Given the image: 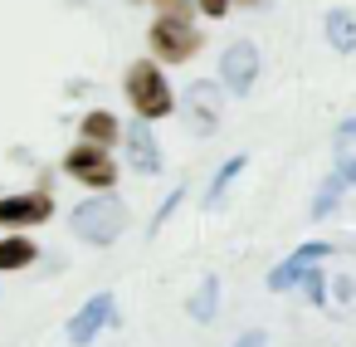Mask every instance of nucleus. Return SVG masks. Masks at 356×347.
<instances>
[{
    "instance_id": "obj_1",
    "label": "nucleus",
    "mask_w": 356,
    "mask_h": 347,
    "mask_svg": "<svg viewBox=\"0 0 356 347\" xmlns=\"http://www.w3.org/2000/svg\"><path fill=\"white\" fill-rule=\"evenodd\" d=\"M69 225H74V235L88 240V245H113V240L127 230V206H122L113 191H98V196H88V201L74 206Z\"/></svg>"
},
{
    "instance_id": "obj_2",
    "label": "nucleus",
    "mask_w": 356,
    "mask_h": 347,
    "mask_svg": "<svg viewBox=\"0 0 356 347\" xmlns=\"http://www.w3.org/2000/svg\"><path fill=\"white\" fill-rule=\"evenodd\" d=\"M122 88H127V103H132V113H137L142 123L171 113V84H166V74H161L156 59H137V64L127 69V84H122Z\"/></svg>"
},
{
    "instance_id": "obj_3",
    "label": "nucleus",
    "mask_w": 356,
    "mask_h": 347,
    "mask_svg": "<svg viewBox=\"0 0 356 347\" xmlns=\"http://www.w3.org/2000/svg\"><path fill=\"white\" fill-rule=\"evenodd\" d=\"M147 40H152V54H156L161 64H186V59L205 45V35H200L191 20H156Z\"/></svg>"
},
{
    "instance_id": "obj_4",
    "label": "nucleus",
    "mask_w": 356,
    "mask_h": 347,
    "mask_svg": "<svg viewBox=\"0 0 356 347\" xmlns=\"http://www.w3.org/2000/svg\"><path fill=\"white\" fill-rule=\"evenodd\" d=\"M64 171L74 181H83L88 191H113V181H118V162L108 157V147H88V142H79L64 157Z\"/></svg>"
},
{
    "instance_id": "obj_5",
    "label": "nucleus",
    "mask_w": 356,
    "mask_h": 347,
    "mask_svg": "<svg viewBox=\"0 0 356 347\" xmlns=\"http://www.w3.org/2000/svg\"><path fill=\"white\" fill-rule=\"evenodd\" d=\"M254 79H259V49H254L249 40H234V45L220 54V88L234 93V98H244V93L254 88Z\"/></svg>"
},
{
    "instance_id": "obj_6",
    "label": "nucleus",
    "mask_w": 356,
    "mask_h": 347,
    "mask_svg": "<svg viewBox=\"0 0 356 347\" xmlns=\"http://www.w3.org/2000/svg\"><path fill=\"white\" fill-rule=\"evenodd\" d=\"M54 215V201H49V181L40 191H25V196H0V225L6 230H25V225H40Z\"/></svg>"
},
{
    "instance_id": "obj_7",
    "label": "nucleus",
    "mask_w": 356,
    "mask_h": 347,
    "mask_svg": "<svg viewBox=\"0 0 356 347\" xmlns=\"http://www.w3.org/2000/svg\"><path fill=\"white\" fill-rule=\"evenodd\" d=\"M186 118H191V128H195L200 137H210V132L220 128V84L195 79V84L186 88Z\"/></svg>"
},
{
    "instance_id": "obj_8",
    "label": "nucleus",
    "mask_w": 356,
    "mask_h": 347,
    "mask_svg": "<svg viewBox=\"0 0 356 347\" xmlns=\"http://www.w3.org/2000/svg\"><path fill=\"white\" fill-rule=\"evenodd\" d=\"M322 259H327V245H322V240L298 245V249H293L278 269H268V288H273V293H283V288L302 284V279H307V269H312V264H322Z\"/></svg>"
},
{
    "instance_id": "obj_9",
    "label": "nucleus",
    "mask_w": 356,
    "mask_h": 347,
    "mask_svg": "<svg viewBox=\"0 0 356 347\" xmlns=\"http://www.w3.org/2000/svg\"><path fill=\"white\" fill-rule=\"evenodd\" d=\"M108 323H113V293H93V298L69 318V342H74V347H88Z\"/></svg>"
},
{
    "instance_id": "obj_10",
    "label": "nucleus",
    "mask_w": 356,
    "mask_h": 347,
    "mask_svg": "<svg viewBox=\"0 0 356 347\" xmlns=\"http://www.w3.org/2000/svg\"><path fill=\"white\" fill-rule=\"evenodd\" d=\"M122 147H127V162H132V171H142V176L161 171V147H156V137H152V128H147L142 118L122 128Z\"/></svg>"
},
{
    "instance_id": "obj_11",
    "label": "nucleus",
    "mask_w": 356,
    "mask_h": 347,
    "mask_svg": "<svg viewBox=\"0 0 356 347\" xmlns=\"http://www.w3.org/2000/svg\"><path fill=\"white\" fill-rule=\"evenodd\" d=\"M332 152H337V176L346 186H356V118L337 123V137H332Z\"/></svg>"
},
{
    "instance_id": "obj_12",
    "label": "nucleus",
    "mask_w": 356,
    "mask_h": 347,
    "mask_svg": "<svg viewBox=\"0 0 356 347\" xmlns=\"http://www.w3.org/2000/svg\"><path fill=\"white\" fill-rule=\"evenodd\" d=\"M322 30H327V45H332L337 54H351V49H356V15H351V10H327Z\"/></svg>"
},
{
    "instance_id": "obj_13",
    "label": "nucleus",
    "mask_w": 356,
    "mask_h": 347,
    "mask_svg": "<svg viewBox=\"0 0 356 347\" xmlns=\"http://www.w3.org/2000/svg\"><path fill=\"white\" fill-rule=\"evenodd\" d=\"M118 137H122V128H118L113 113H103V108L98 113H83V142L88 147H113Z\"/></svg>"
},
{
    "instance_id": "obj_14",
    "label": "nucleus",
    "mask_w": 356,
    "mask_h": 347,
    "mask_svg": "<svg viewBox=\"0 0 356 347\" xmlns=\"http://www.w3.org/2000/svg\"><path fill=\"white\" fill-rule=\"evenodd\" d=\"M215 303H220V279H215V274H205V279H200V288L191 293V303H186V313H191L195 323H210V318L220 313Z\"/></svg>"
},
{
    "instance_id": "obj_15",
    "label": "nucleus",
    "mask_w": 356,
    "mask_h": 347,
    "mask_svg": "<svg viewBox=\"0 0 356 347\" xmlns=\"http://www.w3.org/2000/svg\"><path fill=\"white\" fill-rule=\"evenodd\" d=\"M35 259H40L35 240H25V235H6V240H0V269H30Z\"/></svg>"
},
{
    "instance_id": "obj_16",
    "label": "nucleus",
    "mask_w": 356,
    "mask_h": 347,
    "mask_svg": "<svg viewBox=\"0 0 356 347\" xmlns=\"http://www.w3.org/2000/svg\"><path fill=\"white\" fill-rule=\"evenodd\" d=\"M341 196H346V181L332 171L322 186H317V196H312V220H322V215H332L337 206H341Z\"/></svg>"
},
{
    "instance_id": "obj_17",
    "label": "nucleus",
    "mask_w": 356,
    "mask_h": 347,
    "mask_svg": "<svg viewBox=\"0 0 356 347\" xmlns=\"http://www.w3.org/2000/svg\"><path fill=\"white\" fill-rule=\"evenodd\" d=\"M244 167H249V157H244V152H239V157H229V162L215 171V181H210V191H205V206H220V201H225V191H229V181H234Z\"/></svg>"
},
{
    "instance_id": "obj_18",
    "label": "nucleus",
    "mask_w": 356,
    "mask_h": 347,
    "mask_svg": "<svg viewBox=\"0 0 356 347\" xmlns=\"http://www.w3.org/2000/svg\"><path fill=\"white\" fill-rule=\"evenodd\" d=\"M195 0H156V20H191Z\"/></svg>"
},
{
    "instance_id": "obj_19",
    "label": "nucleus",
    "mask_w": 356,
    "mask_h": 347,
    "mask_svg": "<svg viewBox=\"0 0 356 347\" xmlns=\"http://www.w3.org/2000/svg\"><path fill=\"white\" fill-rule=\"evenodd\" d=\"M181 196H186V186H176V191H171V196H166V201H161V210H156V215H152V230H147V235H156V230H161V225H166V220H171V210H176V206H181Z\"/></svg>"
},
{
    "instance_id": "obj_20",
    "label": "nucleus",
    "mask_w": 356,
    "mask_h": 347,
    "mask_svg": "<svg viewBox=\"0 0 356 347\" xmlns=\"http://www.w3.org/2000/svg\"><path fill=\"white\" fill-rule=\"evenodd\" d=\"M302 284H307V298H312V303H317V308H322V303H327V274H322V269H317V264H312V269H307V279H302Z\"/></svg>"
},
{
    "instance_id": "obj_21",
    "label": "nucleus",
    "mask_w": 356,
    "mask_h": 347,
    "mask_svg": "<svg viewBox=\"0 0 356 347\" xmlns=\"http://www.w3.org/2000/svg\"><path fill=\"white\" fill-rule=\"evenodd\" d=\"M195 6H200V15H210V20H220L229 6H234V0H195Z\"/></svg>"
},
{
    "instance_id": "obj_22",
    "label": "nucleus",
    "mask_w": 356,
    "mask_h": 347,
    "mask_svg": "<svg viewBox=\"0 0 356 347\" xmlns=\"http://www.w3.org/2000/svg\"><path fill=\"white\" fill-rule=\"evenodd\" d=\"M234 347H268V337H264V332H259V327H254V332H244V337H239V342H234Z\"/></svg>"
},
{
    "instance_id": "obj_23",
    "label": "nucleus",
    "mask_w": 356,
    "mask_h": 347,
    "mask_svg": "<svg viewBox=\"0 0 356 347\" xmlns=\"http://www.w3.org/2000/svg\"><path fill=\"white\" fill-rule=\"evenodd\" d=\"M239 6H244V10H259V6H264V0H239Z\"/></svg>"
}]
</instances>
